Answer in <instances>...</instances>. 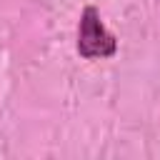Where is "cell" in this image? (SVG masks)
I'll return each instance as SVG.
<instances>
[{
  "label": "cell",
  "instance_id": "1",
  "mask_svg": "<svg viewBox=\"0 0 160 160\" xmlns=\"http://www.w3.org/2000/svg\"><path fill=\"white\" fill-rule=\"evenodd\" d=\"M78 55L85 60L95 58H112L118 52V38L102 25L100 10L95 5H85L78 22Z\"/></svg>",
  "mask_w": 160,
  "mask_h": 160
}]
</instances>
